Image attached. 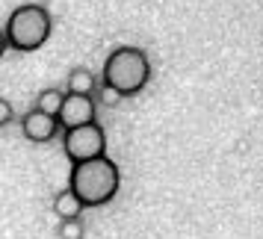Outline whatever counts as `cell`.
<instances>
[{
  "mask_svg": "<svg viewBox=\"0 0 263 239\" xmlns=\"http://www.w3.org/2000/svg\"><path fill=\"white\" fill-rule=\"evenodd\" d=\"M121 186L119 166L109 156H98L89 163H77L68 177V189L77 195V201L83 207H104L116 198Z\"/></svg>",
  "mask_w": 263,
  "mask_h": 239,
  "instance_id": "obj_1",
  "label": "cell"
},
{
  "mask_svg": "<svg viewBox=\"0 0 263 239\" xmlns=\"http://www.w3.org/2000/svg\"><path fill=\"white\" fill-rule=\"evenodd\" d=\"M148 80H151V62L139 48H116L104 62V86H109L121 97L139 95Z\"/></svg>",
  "mask_w": 263,
  "mask_h": 239,
  "instance_id": "obj_2",
  "label": "cell"
},
{
  "mask_svg": "<svg viewBox=\"0 0 263 239\" xmlns=\"http://www.w3.org/2000/svg\"><path fill=\"white\" fill-rule=\"evenodd\" d=\"M3 36H6L9 48L21 50V53L39 50L50 36V12L39 3H24L9 15Z\"/></svg>",
  "mask_w": 263,
  "mask_h": 239,
  "instance_id": "obj_3",
  "label": "cell"
},
{
  "mask_svg": "<svg viewBox=\"0 0 263 239\" xmlns=\"http://www.w3.org/2000/svg\"><path fill=\"white\" fill-rule=\"evenodd\" d=\"M62 148H65V156L71 160L74 166H77V163L98 160V156H107V136H104V127H101L98 121H92V124H83V127L65 130Z\"/></svg>",
  "mask_w": 263,
  "mask_h": 239,
  "instance_id": "obj_4",
  "label": "cell"
},
{
  "mask_svg": "<svg viewBox=\"0 0 263 239\" xmlns=\"http://www.w3.org/2000/svg\"><path fill=\"white\" fill-rule=\"evenodd\" d=\"M98 112L95 97H83V95H65L62 97V107L57 112V124L62 130H74V127H83L92 124Z\"/></svg>",
  "mask_w": 263,
  "mask_h": 239,
  "instance_id": "obj_5",
  "label": "cell"
},
{
  "mask_svg": "<svg viewBox=\"0 0 263 239\" xmlns=\"http://www.w3.org/2000/svg\"><path fill=\"white\" fill-rule=\"evenodd\" d=\"M21 133H24L30 142H50L57 133H60V124L57 118H50L45 112H39V109H30L24 118H21Z\"/></svg>",
  "mask_w": 263,
  "mask_h": 239,
  "instance_id": "obj_6",
  "label": "cell"
},
{
  "mask_svg": "<svg viewBox=\"0 0 263 239\" xmlns=\"http://www.w3.org/2000/svg\"><path fill=\"white\" fill-rule=\"evenodd\" d=\"M86 207L77 201V195L71 189H62L53 195V213L60 215V222H71V218H80Z\"/></svg>",
  "mask_w": 263,
  "mask_h": 239,
  "instance_id": "obj_7",
  "label": "cell"
},
{
  "mask_svg": "<svg viewBox=\"0 0 263 239\" xmlns=\"http://www.w3.org/2000/svg\"><path fill=\"white\" fill-rule=\"evenodd\" d=\"M68 95H83V97H92L98 89V80L95 74L89 71V68H74L71 74H68Z\"/></svg>",
  "mask_w": 263,
  "mask_h": 239,
  "instance_id": "obj_8",
  "label": "cell"
},
{
  "mask_svg": "<svg viewBox=\"0 0 263 239\" xmlns=\"http://www.w3.org/2000/svg\"><path fill=\"white\" fill-rule=\"evenodd\" d=\"M62 89H45V92H39L36 97V109L39 112H45V115H50V118H57V112H60L62 107Z\"/></svg>",
  "mask_w": 263,
  "mask_h": 239,
  "instance_id": "obj_9",
  "label": "cell"
},
{
  "mask_svg": "<svg viewBox=\"0 0 263 239\" xmlns=\"http://www.w3.org/2000/svg\"><path fill=\"white\" fill-rule=\"evenodd\" d=\"M86 227L80 218H71V222H60V239H83Z\"/></svg>",
  "mask_w": 263,
  "mask_h": 239,
  "instance_id": "obj_10",
  "label": "cell"
},
{
  "mask_svg": "<svg viewBox=\"0 0 263 239\" xmlns=\"http://www.w3.org/2000/svg\"><path fill=\"white\" fill-rule=\"evenodd\" d=\"M98 104H104V107H116V104H121V95H116L109 86H98Z\"/></svg>",
  "mask_w": 263,
  "mask_h": 239,
  "instance_id": "obj_11",
  "label": "cell"
},
{
  "mask_svg": "<svg viewBox=\"0 0 263 239\" xmlns=\"http://www.w3.org/2000/svg\"><path fill=\"white\" fill-rule=\"evenodd\" d=\"M12 115H15L12 104H9L6 97H0V127H3V124H9V121H12Z\"/></svg>",
  "mask_w": 263,
  "mask_h": 239,
  "instance_id": "obj_12",
  "label": "cell"
},
{
  "mask_svg": "<svg viewBox=\"0 0 263 239\" xmlns=\"http://www.w3.org/2000/svg\"><path fill=\"white\" fill-rule=\"evenodd\" d=\"M6 48H9V45H6V36H3V30H0V59H3V53H6Z\"/></svg>",
  "mask_w": 263,
  "mask_h": 239,
  "instance_id": "obj_13",
  "label": "cell"
}]
</instances>
